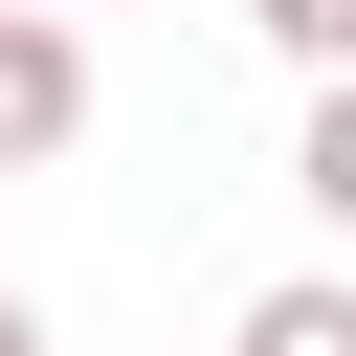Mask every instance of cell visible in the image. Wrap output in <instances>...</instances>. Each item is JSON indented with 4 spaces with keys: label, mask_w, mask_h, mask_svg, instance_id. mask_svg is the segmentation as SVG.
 I'll list each match as a JSON object with an SVG mask.
<instances>
[{
    "label": "cell",
    "mask_w": 356,
    "mask_h": 356,
    "mask_svg": "<svg viewBox=\"0 0 356 356\" xmlns=\"http://www.w3.org/2000/svg\"><path fill=\"white\" fill-rule=\"evenodd\" d=\"M245 22H267V44H289V67H312V89H334V67H356V0H245Z\"/></svg>",
    "instance_id": "cell-3"
},
{
    "label": "cell",
    "mask_w": 356,
    "mask_h": 356,
    "mask_svg": "<svg viewBox=\"0 0 356 356\" xmlns=\"http://www.w3.org/2000/svg\"><path fill=\"white\" fill-rule=\"evenodd\" d=\"M67 134H89V44H67L44 0H0V178H44Z\"/></svg>",
    "instance_id": "cell-1"
},
{
    "label": "cell",
    "mask_w": 356,
    "mask_h": 356,
    "mask_svg": "<svg viewBox=\"0 0 356 356\" xmlns=\"http://www.w3.org/2000/svg\"><path fill=\"white\" fill-rule=\"evenodd\" d=\"M222 356H356V289H334V267H289V289H245V334H222Z\"/></svg>",
    "instance_id": "cell-2"
},
{
    "label": "cell",
    "mask_w": 356,
    "mask_h": 356,
    "mask_svg": "<svg viewBox=\"0 0 356 356\" xmlns=\"http://www.w3.org/2000/svg\"><path fill=\"white\" fill-rule=\"evenodd\" d=\"M0 356H44V312H22V289H0Z\"/></svg>",
    "instance_id": "cell-4"
}]
</instances>
